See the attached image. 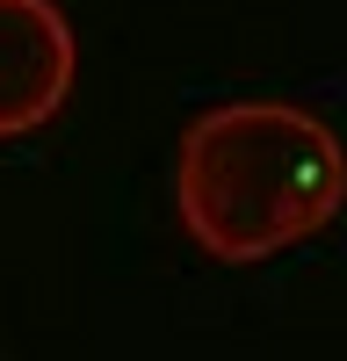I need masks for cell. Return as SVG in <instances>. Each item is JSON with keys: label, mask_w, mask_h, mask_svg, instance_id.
<instances>
[{"label": "cell", "mask_w": 347, "mask_h": 361, "mask_svg": "<svg viewBox=\"0 0 347 361\" xmlns=\"http://www.w3.org/2000/svg\"><path fill=\"white\" fill-rule=\"evenodd\" d=\"M347 195L340 137L297 102H217L174 145V209L224 267L326 231Z\"/></svg>", "instance_id": "6da1fadb"}, {"label": "cell", "mask_w": 347, "mask_h": 361, "mask_svg": "<svg viewBox=\"0 0 347 361\" xmlns=\"http://www.w3.org/2000/svg\"><path fill=\"white\" fill-rule=\"evenodd\" d=\"M80 44L58 0H0V137L44 130L73 102Z\"/></svg>", "instance_id": "7a4b0ae2"}]
</instances>
